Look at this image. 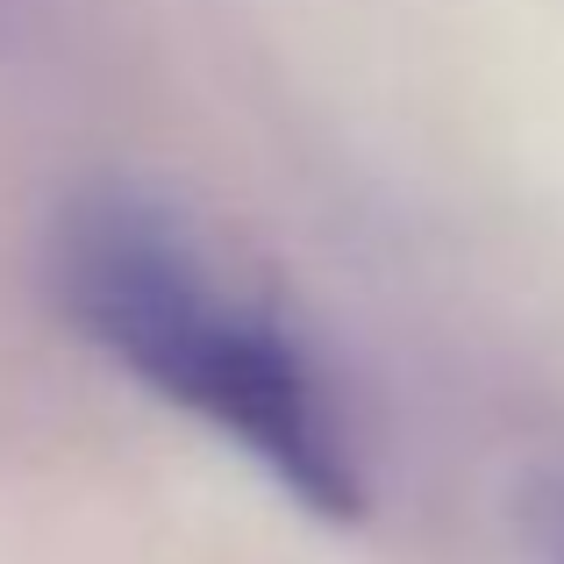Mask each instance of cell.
<instances>
[{"instance_id": "6da1fadb", "label": "cell", "mask_w": 564, "mask_h": 564, "mask_svg": "<svg viewBox=\"0 0 564 564\" xmlns=\"http://www.w3.org/2000/svg\"><path fill=\"white\" fill-rule=\"evenodd\" d=\"M51 293L100 358L215 429L293 508L336 529L365 514V451L344 393L172 200L137 186L65 200L51 221Z\"/></svg>"}, {"instance_id": "7a4b0ae2", "label": "cell", "mask_w": 564, "mask_h": 564, "mask_svg": "<svg viewBox=\"0 0 564 564\" xmlns=\"http://www.w3.org/2000/svg\"><path fill=\"white\" fill-rule=\"evenodd\" d=\"M522 536L536 564H564V479H543L522 508Z\"/></svg>"}]
</instances>
